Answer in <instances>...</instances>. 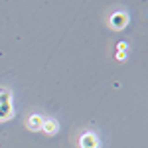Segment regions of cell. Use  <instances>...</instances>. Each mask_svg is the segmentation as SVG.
Segmentation results:
<instances>
[{"instance_id":"6da1fadb","label":"cell","mask_w":148,"mask_h":148,"mask_svg":"<svg viewBox=\"0 0 148 148\" xmlns=\"http://www.w3.org/2000/svg\"><path fill=\"white\" fill-rule=\"evenodd\" d=\"M14 116L12 109V93L10 89H0V121H10Z\"/></svg>"},{"instance_id":"7a4b0ae2","label":"cell","mask_w":148,"mask_h":148,"mask_svg":"<svg viewBox=\"0 0 148 148\" xmlns=\"http://www.w3.org/2000/svg\"><path fill=\"white\" fill-rule=\"evenodd\" d=\"M128 22H130V16H128L126 12H123V10L114 12L113 16H111V20H109V24H111V28H113V30H116V32L125 30L126 26H128Z\"/></svg>"},{"instance_id":"3957f363","label":"cell","mask_w":148,"mask_h":148,"mask_svg":"<svg viewBox=\"0 0 148 148\" xmlns=\"http://www.w3.org/2000/svg\"><path fill=\"white\" fill-rule=\"evenodd\" d=\"M79 148H101V140L95 132H83L79 138Z\"/></svg>"},{"instance_id":"277c9868","label":"cell","mask_w":148,"mask_h":148,"mask_svg":"<svg viewBox=\"0 0 148 148\" xmlns=\"http://www.w3.org/2000/svg\"><path fill=\"white\" fill-rule=\"evenodd\" d=\"M42 125H44V116L42 114H30L28 116V121H26V126L30 128V130H34V132H38V130H42Z\"/></svg>"},{"instance_id":"5b68a950","label":"cell","mask_w":148,"mask_h":148,"mask_svg":"<svg viewBox=\"0 0 148 148\" xmlns=\"http://www.w3.org/2000/svg\"><path fill=\"white\" fill-rule=\"evenodd\" d=\"M42 130L46 132V134H56L57 130H59V123H57L56 119H44V125H42Z\"/></svg>"}]
</instances>
